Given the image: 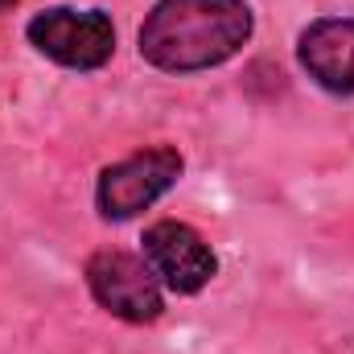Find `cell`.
Here are the masks:
<instances>
[{
  "instance_id": "6da1fadb",
  "label": "cell",
  "mask_w": 354,
  "mask_h": 354,
  "mask_svg": "<svg viewBox=\"0 0 354 354\" xmlns=\"http://www.w3.org/2000/svg\"><path fill=\"white\" fill-rule=\"evenodd\" d=\"M256 33L248 0H157L136 33V50L153 71L198 75L231 62Z\"/></svg>"
},
{
  "instance_id": "7a4b0ae2",
  "label": "cell",
  "mask_w": 354,
  "mask_h": 354,
  "mask_svg": "<svg viewBox=\"0 0 354 354\" xmlns=\"http://www.w3.org/2000/svg\"><path fill=\"white\" fill-rule=\"evenodd\" d=\"M25 37L41 58L79 75L107 66L115 54V25L103 8H71V4L41 8L29 17Z\"/></svg>"
},
{
  "instance_id": "3957f363",
  "label": "cell",
  "mask_w": 354,
  "mask_h": 354,
  "mask_svg": "<svg viewBox=\"0 0 354 354\" xmlns=\"http://www.w3.org/2000/svg\"><path fill=\"white\" fill-rule=\"evenodd\" d=\"M185 174V157L174 145L136 149L132 157L107 165L95 181V206L107 223H128L153 202H161Z\"/></svg>"
},
{
  "instance_id": "277c9868",
  "label": "cell",
  "mask_w": 354,
  "mask_h": 354,
  "mask_svg": "<svg viewBox=\"0 0 354 354\" xmlns=\"http://www.w3.org/2000/svg\"><path fill=\"white\" fill-rule=\"evenodd\" d=\"M83 276H87L95 305L107 309L120 322L149 326V322H157L165 313L161 280L153 276V268L145 264V256H132V252H120V248H103V252H95L87 260Z\"/></svg>"
},
{
  "instance_id": "5b68a950",
  "label": "cell",
  "mask_w": 354,
  "mask_h": 354,
  "mask_svg": "<svg viewBox=\"0 0 354 354\" xmlns=\"http://www.w3.org/2000/svg\"><path fill=\"white\" fill-rule=\"evenodd\" d=\"M140 248H145V264L153 268V276L177 297L202 292L218 272V256L206 243V235L181 218H157L153 227H145Z\"/></svg>"
},
{
  "instance_id": "8992f818",
  "label": "cell",
  "mask_w": 354,
  "mask_h": 354,
  "mask_svg": "<svg viewBox=\"0 0 354 354\" xmlns=\"http://www.w3.org/2000/svg\"><path fill=\"white\" fill-rule=\"evenodd\" d=\"M301 71L330 95H354V17H317L297 37Z\"/></svg>"
},
{
  "instance_id": "52a82bcc",
  "label": "cell",
  "mask_w": 354,
  "mask_h": 354,
  "mask_svg": "<svg viewBox=\"0 0 354 354\" xmlns=\"http://www.w3.org/2000/svg\"><path fill=\"white\" fill-rule=\"evenodd\" d=\"M12 4H17V0H0V12H4V8H12Z\"/></svg>"
}]
</instances>
